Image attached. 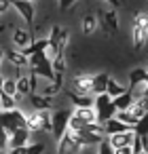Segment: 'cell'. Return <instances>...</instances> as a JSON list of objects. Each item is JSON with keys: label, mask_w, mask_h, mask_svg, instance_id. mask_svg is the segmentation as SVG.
I'll return each instance as SVG.
<instances>
[{"label": "cell", "mask_w": 148, "mask_h": 154, "mask_svg": "<svg viewBox=\"0 0 148 154\" xmlns=\"http://www.w3.org/2000/svg\"><path fill=\"white\" fill-rule=\"evenodd\" d=\"M0 108H2V106H0Z\"/></svg>", "instance_id": "41"}, {"label": "cell", "mask_w": 148, "mask_h": 154, "mask_svg": "<svg viewBox=\"0 0 148 154\" xmlns=\"http://www.w3.org/2000/svg\"><path fill=\"white\" fill-rule=\"evenodd\" d=\"M142 152H146L144 150V139H142V135H135L133 141H131V154H142Z\"/></svg>", "instance_id": "28"}, {"label": "cell", "mask_w": 148, "mask_h": 154, "mask_svg": "<svg viewBox=\"0 0 148 154\" xmlns=\"http://www.w3.org/2000/svg\"><path fill=\"white\" fill-rule=\"evenodd\" d=\"M45 150H47L45 141H30L28 143V154H38V152H45Z\"/></svg>", "instance_id": "31"}, {"label": "cell", "mask_w": 148, "mask_h": 154, "mask_svg": "<svg viewBox=\"0 0 148 154\" xmlns=\"http://www.w3.org/2000/svg\"><path fill=\"white\" fill-rule=\"evenodd\" d=\"M28 2H36V0H28Z\"/></svg>", "instance_id": "40"}, {"label": "cell", "mask_w": 148, "mask_h": 154, "mask_svg": "<svg viewBox=\"0 0 148 154\" xmlns=\"http://www.w3.org/2000/svg\"><path fill=\"white\" fill-rule=\"evenodd\" d=\"M72 91L74 93H93V74L78 72L72 78Z\"/></svg>", "instance_id": "5"}, {"label": "cell", "mask_w": 148, "mask_h": 154, "mask_svg": "<svg viewBox=\"0 0 148 154\" xmlns=\"http://www.w3.org/2000/svg\"><path fill=\"white\" fill-rule=\"evenodd\" d=\"M83 125H85V122L72 114V116H70V120H68V131H80V129H83Z\"/></svg>", "instance_id": "32"}, {"label": "cell", "mask_w": 148, "mask_h": 154, "mask_svg": "<svg viewBox=\"0 0 148 154\" xmlns=\"http://www.w3.org/2000/svg\"><path fill=\"white\" fill-rule=\"evenodd\" d=\"M133 93L127 89L125 93H121V95H116V97H112V101H114V106H116V110H127L129 106H131V101H133Z\"/></svg>", "instance_id": "19"}, {"label": "cell", "mask_w": 148, "mask_h": 154, "mask_svg": "<svg viewBox=\"0 0 148 154\" xmlns=\"http://www.w3.org/2000/svg\"><path fill=\"white\" fill-rule=\"evenodd\" d=\"M108 78H110V74H108V72H97V74H93V95H97V93H104V91H106Z\"/></svg>", "instance_id": "18"}, {"label": "cell", "mask_w": 148, "mask_h": 154, "mask_svg": "<svg viewBox=\"0 0 148 154\" xmlns=\"http://www.w3.org/2000/svg\"><path fill=\"white\" fill-rule=\"evenodd\" d=\"M57 2H59V9H61V11H70L76 0H57Z\"/></svg>", "instance_id": "34"}, {"label": "cell", "mask_w": 148, "mask_h": 154, "mask_svg": "<svg viewBox=\"0 0 148 154\" xmlns=\"http://www.w3.org/2000/svg\"><path fill=\"white\" fill-rule=\"evenodd\" d=\"M127 110H129L133 116L140 118V116L148 110V97H146V95H137V97H133V101H131V106H129Z\"/></svg>", "instance_id": "14"}, {"label": "cell", "mask_w": 148, "mask_h": 154, "mask_svg": "<svg viewBox=\"0 0 148 154\" xmlns=\"http://www.w3.org/2000/svg\"><path fill=\"white\" fill-rule=\"evenodd\" d=\"M72 114H74L76 118H80L83 122L97 120V114H95V108H93V106H85V108H72Z\"/></svg>", "instance_id": "16"}, {"label": "cell", "mask_w": 148, "mask_h": 154, "mask_svg": "<svg viewBox=\"0 0 148 154\" xmlns=\"http://www.w3.org/2000/svg\"><path fill=\"white\" fill-rule=\"evenodd\" d=\"M32 32L30 30H26V28H15L13 30V36H11V40H13V45H15V49H24V47H28L30 42H32Z\"/></svg>", "instance_id": "9"}, {"label": "cell", "mask_w": 148, "mask_h": 154, "mask_svg": "<svg viewBox=\"0 0 148 154\" xmlns=\"http://www.w3.org/2000/svg\"><path fill=\"white\" fill-rule=\"evenodd\" d=\"M30 72H34L36 76H40L43 80H53L55 78V72H53V66H51V59L49 57H45L40 63H36V66H32V68H28Z\"/></svg>", "instance_id": "7"}, {"label": "cell", "mask_w": 148, "mask_h": 154, "mask_svg": "<svg viewBox=\"0 0 148 154\" xmlns=\"http://www.w3.org/2000/svg\"><path fill=\"white\" fill-rule=\"evenodd\" d=\"M72 116L70 108H61V110H51V133L55 139H59L66 131H68V120Z\"/></svg>", "instance_id": "1"}, {"label": "cell", "mask_w": 148, "mask_h": 154, "mask_svg": "<svg viewBox=\"0 0 148 154\" xmlns=\"http://www.w3.org/2000/svg\"><path fill=\"white\" fill-rule=\"evenodd\" d=\"M97 28H99V21H97V17H95L93 13H87V15L80 19V30H83V34H85V36L95 34V32H97Z\"/></svg>", "instance_id": "12"}, {"label": "cell", "mask_w": 148, "mask_h": 154, "mask_svg": "<svg viewBox=\"0 0 148 154\" xmlns=\"http://www.w3.org/2000/svg\"><path fill=\"white\" fill-rule=\"evenodd\" d=\"M0 152H9V133L0 125Z\"/></svg>", "instance_id": "30"}, {"label": "cell", "mask_w": 148, "mask_h": 154, "mask_svg": "<svg viewBox=\"0 0 148 154\" xmlns=\"http://www.w3.org/2000/svg\"><path fill=\"white\" fill-rule=\"evenodd\" d=\"M11 11V0H0V17Z\"/></svg>", "instance_id": "33"}, {"label": "cell", "mask_w": 148, "mask_h": 154, "mask_svg": "<svg viewBox=\"0 0 148 154\" xmlns=\"http://www.w3.org/2000/svg\"><path fill=\"white\" fill-rule=\"evenodd\" d=\"M15 85H17V101L21 99V97H28L30 93H32V89H30V78H28V74H19L17 78H15Z\"/></svg>", "instance_id": "15"}, {"label": "cell", "mask_w": 148, "mask_h": 154, "mask_svg": "<svg viewBox=\"0 0 148 154\" xmlns=\"http://www.w3.org/2000/svg\"><path fill=\"white\" fill-rule=\"evenodd\" d=\"M114 116H116L118 120H123V122H125L127 127H131V129H133V125L137 122V116H133L129 110H116V114H114Z\"/></svg>", "instance_id": "23"}, {"label": "cell", "mask_w": 148, "mask_h": 154, "mask_svg": "<svg viewBox=\"0 0 148 154\" xmlns=\"http://www.w3.org/2000/svg\"><path fill=\"white\" fill-rule=\"evenodd\" d=\"M146 97H148V95H146Z\"/></svg>", "instance_id": "42"}, {"label": "cell", "mask_w": 148, "mask_h": 154, "mask_svg": "<svg viewBox=\"0 0 148 154\" xmlns=\"http://www.w3.org/2000/svg\"><path fill=\"white\" fill-rule=\"evenodd\" d=\"M135 97L137 95H144V89H146V68H135L129 72V87H127Z\"/></svg>", "instance_id": "2"}, {"label": "cell", "mask_w": 148, "mask_h": 154, "mask_svg": "<svg viewBox=\"0 0 148 154\" xmlns=\"http://www.w3.org/2000/svg\"><path fill=\"white\" fill-rule=\"evenodd\" d=\"M133 26H137V28H142V30L148 32V13H146V11L135 13V15H133Z\"/></svg>", "instance_id": "26"}, {"label": "cell", "mask_w": 148, "mask_h": 154, "mask_svg": "<svg viewBox=\"0 0 148 154\" xmlns=\"http://www.w3.org/2000/svg\"><path fill=\"white\" fill-rule=\"evenodd\" d=\"M146 146H148V135H146Z\"/></svg>", "instance_id": "39"}, {"label": "cell", "mask_w": 148, "mask_h": 154, "mask_svg": "<svg viewBox=\"0 0 148 154\" xmlns=\"http://www.w3.org/2000/svg\"><path fill=\"white\" fill-rule=\"evenodd\" d=\"M127 91V87H123L116 78H108V85H106V93L110 95V97H116V95H121V93H125Z\"/></svg>", "instance_id": "20"}, {"label": "cell", "mask_w": 148, "mask_h": 154, "mask_svg": "<svg viewBox=\"0 0 148 154\" xmlns=\"http://www.w3.org/2000/svg\"><path fill=\"white\" fill-rule=\"evenodd\" d=\"M51 66H53V72H66V68H68V61H66L64 53H57V55L51 59Z\"/></svg>", "instance_id": "25"}, {"label": "cell", "mask_w": 148, "mask_h": 154, "mask_svg": "<svg viewBox=\"0 0 148 154\" xmlns=\"http://www.w3.org/2000/svg\"><path fill=\"white\" fill-rule=\"evenodd\" d=\"M95 114H97V120H99V122H104V120H108L110 116H114V114H116V106H114V101H110V103H108L106 108H102V110H97Z\"/></svg>", "instance_id": "22"}, {"label": "cell", "mask_w": 148, "mask_h": 154, "mask_svg": "<svg viewBox=\"0 0 148 154\" xmlns=\"http://www.w3.org/2000/svg\"><path fill=\"white\" fill-rule=\"evenodd\" d=\"M116 154H131V146H125V148H121Z\"/></svg>", "instance_id": "35"}, {"label": "cell", "mask_w": 148, "mask_h": 154, "mask_svg": "<svg viewBox=\"0 0 148 154\" xmlns=\"http://www.w3.org/2000/svg\"><path fill=\"white\" fill-rule=\"evenodd\" d=\"M28 99H30V106L34 110H53V97H47L38 91H32L28 95Z\"/></svg>", "instance_id": "8"}, {"label": "cell", "mask_w": 148, "mask_h": 154, "mask_svg": "<svg viewBox=\"0 0 148 154\" xmlns=\"http://www.w3.org/2000/svg\"><path fill=\"white\" fill-rule=\"evenodd\" d=\"M5 59H7L11 66H15V68H28V57H26L19 49H9V51H5Z\"/></svg>", "instance_id": "11"}, {"label": "cell", "mask_w": 148, "mask_h": 154, "mask_svg": "<svg viewBox=\"0 0 148 154\" xmlns=\"http://www.w3.org/2000/svg\"><path fill=\"white\" fill-rule=\"evenodd\" d=\"M106 137H108V141H110V146H112V150H114V154H116L121 148L131 146V141H133V137H135V131H133V129H125V131H118V133H110V135H106Z\"/></svg>", "instance_id": "3"}, {"label": "cell", "mask_w": 148, "mask_h": 154, "mask_svg": "<svg viewBox=\"0 0 148 154\" xmlns=\"http://www.w3.org/2000/svg\"><path fill=\"white\" fill-rule=\"evenodd\" d=\"M95 152H99V154H114V150H112V146H110L108 137H104V139L95 146Z\"/></svg>", "instance_id": "29"}, {"label": "cell", "mask_w": 148, "mask_h": 154, "mask_svg": "<svg viewBox=\"0 0 148 154\" xmlns=\"http://www.w3.org/2000/svg\"><path fill=\"white\" fill-rule=\"evenodd\" d=\"M0 106H2V110H13L19 106L17 97L15 95H7V93H0Z\"/></svg>", "instance_id": "24"}, {"label": "cell", "mask_w": 148, "mask_h": 154, "mask_svg": "<svg viewBox=\"0 0 148 154\" xmlns=\"http://www.w3.org/2000/svg\"><path fill=\"white\" fill-rule=\"evenodd\" d=\"M131 42H133L135 51L144 49V45L148 42V32L142 30V28H137V26H131Z\"/></svg>", "instance_id": "13"}, {"label": "cell", "mask_w": 148, "mask_h": 154, "mask_svg": "<svg viewBox=\"0 0 148 154\" xmlns=\"http://www.w3.org/2000/svg\"><path fill=\"white\" fill-rule=\"evenodd\" d=\"M106 2H110L112 7H118V5H121V0H106Z\"/></svg>", "instance_id": "36"}, {"label": "cell", "mask_w": 148, "mask_h": 154, "mask_svg": "<svg viewBox=\"0 0 148 154\" xmlns=\"http://www.w3.org/2000/svg\"><path fill=\"white\" fill-rule=\"evenodd\" d=\"M26 127H28V131L30 133H38V131H43V120H40V110H26Z\"/></svg>", "instance_id": "10"}, {"label": "cell", "mask_w": 148, "mask_h": 154, "mask_svg": "<svg viewBox=\"0 0 148 154\" xmlns=\"http://www.w3.org/2000/svg\"><path fill=\"white\" fill-rule=\"evenodd\" d=\"M0 93H7V95H17V85H15V78H9V76H5L2 91H0Z\"/></svg>", "instance_id": "27"}, {"label": "cell", "mask_w": 148, "mask_h": 154, "mask_svg": "<svg viewBox=\"0 0 148 154\" xmlns=\"http://www.w3.org/2000/svg\"><path fill=\"white\" fill-rule=\"evenodd\" d=\"M133 131H135V135H142V137L148 135V110L137 118V122L133 125Z\"/></svg>", "instance_id": "21"}, {"label": "cell", "mask_w": 148, "mask_h": 154, "mask_svg": "<svg viewBox=\"0 0 148 154\" xmlns=\"http://www.w3.org/2000/svg\"><path fill=\"white\" fill-rule=\"evenodd\" d=\"M11 7L17 11V15H19L28 26H32V23H34V17H36L34 2H28V0H11Z\"/></svg>", "instance_id": "4"}, {"label": "cell", "mask_w": 148, "mask_h": 154, "mask_svg": "<svg viewBox=\"0 0 148 154\" xmlns=\"http://www.w3.org/2000/svg\"><path fill=\"white\" fill-rule=\"evenodd\" d=\"M2 63H5V51L0 49V66H2Z\"/></svg>", "instance_id": "37"}, {"label": "cell", "mask_w": 148, "mask_h": 154, "mask_svg": "<svg viewBox=\"0 0 148 154\" xmlns=\"http://www.w3.org/2000/svg\"><path fill=\"white\" fill-rule=\"evenodd\" d=\"M30 141H32V133L26 127H17L13 133H9V150L17 146H28Z\"/></svg>", "instance_id": "6"}, {"label": "cell", "mask_w": 148, "mask_h": 154, "mask_svg": "<svg viewBox=\"0 0 148 154\" xmlns=\"http://www.w3.org/2000/svg\"><path fill=\"white\" fill-rule=\"evenodd\" d=\"M102 19H104V28H106L108 34L118 30V15H116V11H106V13H102Z\"/></svg>", "instance_id": "17"}, {"label": "cell", "mask_w": 148, "mask_h": 154, "mask_svg": "<svg viewBox=\"0 0 148 154\" xmlns=\"http://www.w3.org/2000/svg\"><path fill=\"white\" fill-rule=\"evenodd\" d=\"M2 82H5V76L0 74V91H2Z\"/></svg>", "instance_id": "38"}]
</instances>
